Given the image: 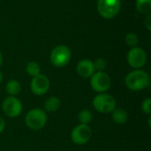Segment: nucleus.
Segmentation results:
<instances>
[{
    "label": "nucleus",
    "instance_id": "obj_1",
    "mask_svg": "<svg viewBox=\"0 0 151 151\" xmlns=\"http://www.w3.org/2000/svg\"><path fill=\"white\" fill-rule=\"evenodd\" d=\"M127 88L132 91H142L150 84V76L147 72L136 69L130 72L125 78Z\"/></svg>",
    "mask_w": 151,
    "mask_h": 151
},
{
    "label": "nucleus",
    "instance_id": "obj_2",
    "mask_svg": "<svg viewBox=\"0 0 151 151\" xmlns=\"http://www.w3.org/2000/svg\"><path fill=\"white\" fill-rule=\"evenodd\" d=\"M48 117L46 112L39 108L30 110L25 117L26 126L31 130H40L43 128L47 123Z\"/></svg>",
    "mask_w": 151,
    "mask_h": 151
},
{
    "label": "nucleus",
    "instance_id": "obj_3",
    "mask_svg": "<svg viewBox=\"0 0 151 151\" xmlns=\"http://www.w3.org/2000/svg\"><path fill=\"white\" fill-rule=\"evenodd\" d=\"M92 105L94 109L104 114L111 113L116 108V99L107 93H98L92 101Z\"/></svg>",
    "mask_w": 151,
    "mask_h": 151
},
{
    "label": "nucleus",
    "instance_id": "obj_4",
    "mask_svg": "<svg viewBox=\"0 0 151 151\" xmlns=\"http://www.w3.org/2000/svg\"><path fill=\"white\" fill-rule=\"evenodd\" d=\"M72 52L65 45H58L55 47L50 53V62L56 67H64L71 60Z\"/></svg>",
    "mask_w": 151,
    "mask_h": 151
},
{
    "label": "nucleus",
    "instance_id": "obj_5",
    "mask_svg": "<svg viewBox=\"0 0 151 151\" xmlns=\"http://www.w3.org/2000/svg\"><path fill=\"white\" fill-rule=\"evenodd\" d=\"M121 8L120 0H98L97 10L99 14L105 19H112L118 15Z\"/></svg>",
    "mask_w": 151,
    "mask_h": 151
},
{
    "label": "nucleus",
    "instance_id": "obj_6",
    "mask_svg": "<svg viewBox=\"0 0 151 151\" xmlns=\"http://www.w3.org/2000/svg\"><path fill=\"white\" fill-rule=\"evenodd\" d=\"M22 104L17 96H8L2 103V110L5 116L11 119L19 117L22 112Z\"/></svg>",
    "mask_w": 151,
    "mask_h": 151
},
{
    "label": "nucleus",
    "instance_id": "obj_7",
    "mask_svg": "<svg viewBox=\"0 0 151 151\" xmlns=\"http://www.w3.org/2000/svg\"><path fill=\"white\" fill-rule=\"evenodd\" d=\"M90 86L97 93H105L111 86V80L104 72H95L90 77Z\"/></svg>",
    "mask_w": 151,
    "mask_h": 151
},
{
    "label": "nucleus",
    "instance_id": "obj_8",
    "mask_svg": "<svg viewBox=\"0 0 151 151\" xmlns=\"http://www.w3.org/2000/svg\"><path fill=\"white\" fill-rule=\"evenodd\" d=\"M92 136V130L88 125L80 124L71 132V140L76 145L86 144Z\"/></svg>",
    "mask_w": 151,
    "mask_h": 151
},
{
    "label": "nucleus",
    "instance_id": "obj_9",
    "mask_svg": "<svg viewBox=\"0 0 151 151\" xmlns=\"http://www.w3.org/2000/svg\"><path fill=\"white\" fill-rule=\"evenodd\" d=\"M127 63L134 69H140L143 67L147 62V54L140 47H133L127 56Z\"/></svg>",
    "mask_w": 151,
    "mask_h": 151
},
{
    "label": "nucleus",
    "instance_id": "obj_10",
    "mask_svg": "<svg viewBox=\"0 0 151 151\" xmlns=\"http://www.w3.org/2000/svg\"><path fill=\"white\" fill-rule=\"evenodd\" d=\"M50 86V82L49 78L41 73L33 77L30 82V89L32 93L39 96L45 95L48 92Z\"/></svg>",
    "mask_w": 151,
    "mask_h": 151
},
{
    "label": "nucleus",
    "instance_id": "obj_11",
    "mask_svg": "<svg viewBox=\"0 0 151 151\" xmlns=\"http://www.w3.org/2000/svg\"><path fill=\"white\" fill-rule=\"evenodd\" d=\"M76 71L77 73L82 77V78H90L94 73L96 72L95 67H94V64L90 59H82L81 60L76 67Z\"/></svg>",
    "mask_w": 151,
    "mask_h": 151
},
{
    "label": "nucleus",
    "instance_id": "obj_12",
    "mask_svg": "<svg viewBox=\"0 0 151 151\" xmlns=\"http://www.w3.org/2000/svg\"><path fill=\"white\" fill-rule=\"evenodd\" d=\"M111 119L113 122L117 125H124L127 122L128 113L125 109L115 108L111 112Z\"/></svg>",
    "mask_w": 151,
    "mask_h": 151
},
{
    "label": "nucleus",
    "instance_id": "obj_13",
    "mask_svg": "<svg viewBox=\"0 0 151 151\" xmlns=\"http://www.w3.org/2000/svg\"><path fill=\"white\" fill-rule=\"evenodd\" d=\"M60 105H61L60 100L57 96H52L45 100L43 104V108H44L43 111L48 112H55L59 110Z\"/></svg>",
    "mask_w": 151,
    "mask_h": 151
},
{
    "label": "nucleus",
    "instance_id": "obj_14",
    "mask_svg": "<svg viewBox=\"0 0 151 151\" xmlns=\"http://www.w3.org/2000/svg\"><path fill=\"white\" fill-rule=\"evenodd\" d=\"M5 91L11 96H17L21 91V86L16 80H10L5 84Z\"/></svg>",
    "mask_w": 151,
    "mask_h": 151
},
{
    "label": "nucleus",
    "instance_id": "obj_15",
    "mask_svg": "<svg viewBox=\"0 0 151 151\" xmlns=\"http://www.w3.org/2000/svg\"><path fill=\"white\" fill-rule=\"evenodd\" d=\"M136 10L140 13H150L151 10V0H136Z\"/></svg>",
    "mask_w": 151,
    "mask_h": 151
},
{
    "label": "nucleus",
    "instance_id": "obj_16",
    "mask_svg": "<svg viewBox=\"0 0 151 151\" xmlns=\"http://www.w3.org/2000/svg\"><path fill=\"white\" fill-rule=\"evenodd\" d=\"M92 119H93L92 112L88 109L81 110L78 114V119L81 122V124L88 125V123L92 121Z\"/></svg>",
    "mask_w": 151,
    "mask_h": 151
},
{
    "label": "nucleus",
    "instance_id": "obj_17",
    "mask_svg": "<svg viewBox=\"0 0 151 151\" xmlns=\"http://www.w3.org/2000/svg\"><path fill=\"white\" fill-rule=\"evenodd\" d=\"M26 71L30 76L35 77L41 73V67L38 63H36L35 61H31V62L27 63V65L26 66Z\"/></svg>",
    "mask_w": 151,
    "mask_h": 151
},
{
    "label": "nucleus",
    "instance_id": "obj_18",
    "mask_svg": "<svg viewBox=\"0 0 151 151\" xmlns=\"http://www.w3.org/2000/svg\"><path fill=\"white\" fill-rule=\"evenodd\" d=\"M125 41H126V42H127V44L128 46L135 47L136 44L139 42V38H138V36H137V35L135 33H128L125 37Z\"/></svg>",
    "mask_w": 151,
    "mask_h": 151
},
{
    "label": "nucleus",
    "instance_id": "obj_19",
    "mask_svg": "<svg viewBox=\"0 0 151 151\" xmlns=\"http://www.w3.org/2000/svg\"><path fill=\"white\" fill-rule=\"evenodd\" d=\"M96 72H104L107 66V62L104 58H97L95 62H93Z\"/></svg>",
    "mask_w": 151,
    "mask_h": 151
},
{
    "label": "nucleus",
    "instance_id": "obj_20",
    "mask_svg": "<svg viewBox=\"0 0 151 151\" xmlns=\"http://www.w3.org/2000/svg\"><path fill=\"white\" fill-rule=\"evenodd\" d=\"M141 108L143 113L146 115H150L151 114V98H146L142 102Z\"/></svg>",
    "mask_w": 151,
    "mask_h": 151
},
{
    "label": "nucleus",
    "instance_id": "obj_21",
    "mask_svg": "<svg viewBox=\"0 0 151 151\" xmlns=\"http://www.w3.org/2000/svg\"><path fill=\"white\" fill-rule=\"evenodd\" d=\"M144 25H145V27H147V29H148L149 31H151V15H150V13H149V14H148V16H147V18H146V19H145V21H144Z\"/></svg>",
    "mask_w": 151,
    "mask_h": 151
},
{
    "label": "nucleus",
    "instance_id": "obj_22",
    "mask_svg": "<svg viewBox=\"0 0 151 151\" xmlns=\"http://www.w3.org/2000/svg\"><path fill=\"white\" fill-rule=\"evenodd\" d=\"M4 128H5V121H4V119L0 116V134H2V133L4 132Z\"/></svg>",
    "mask_w": 151,
    "mask_h": 151
},
{
    "label": "nucleus",
    "instance_id": "obj_23",
    "mask_svg": "<svg viewBox=\"0 0 151 151\" xmlns=\"http://www.w3.org/2000/svg\"><path fill=\"white\" fill-rule=\"evenodd\" d=\"M3 79H4V76H3V73L0 72V83L3 81Z\"/></svg>",
    "mask_w": 151,
    "mask_h": 151
},
{
    "label": "nucleus",
    "instance_id": "obj_24",
    "mask_svg": "<svg viewBox=\"0 0 151 151\" xmlns=\"http://www.w3.org/2000/svg\"><path fill=\"white\" fill-rule=\"evenodd\" d=\"M2 63H3V57H2V54H1V52H0V66H1V65H2Z\"/></svg>",
    "mask_w": 151,
    "mask_h": 151
}]
</instances>
